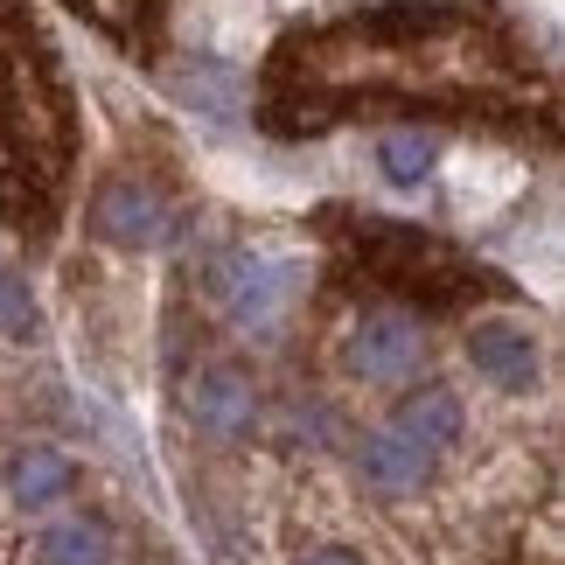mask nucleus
<instances>
[{"instance_id": "423d86ee", "label": "nucleus", "mask_w": 565, "mask_h": 565, "mask_svg": "<svg viewBox=\"0 0 565 565\" xmlns=\"http://www.w3.org/2000/svg\"><path fill=\"white\" fill-rule=\"evenodd\" d=\"M426 468H433V454H426V447H412L405 433H371V440H363V475H371L384 495L419 489V482H426Z\"/></svg>"}, {"instance_id": "0eeeda50", "label": "nucleus", "mask_w": 565, "mask_h": 565, "mask_svg": "<svg viewBox=\"0 0 565 565\" xmlns=\"http://www.w3.org/2000/svg\"><path fill=\"white\" fill-rule=\"evenodd\" d=\"M8 482H14V503H21V510H50V503H63V495H71L77 468L63 461L56 447H29V454L14 461Z\"/></svg>"}, {"instance_id": "f03ea898", "label": "nucleus", "mask_w": 565, "mask_h": 565, "mask_svg": "<svg viewBox=\"0 0 565 565\" xmlns=\"http://www.w3.org/2000/svg\"><path fill=\"white\" fill-rule=\"evenodd\" d=\"M92 224L105 245H126V252H147V245H161L168 237V203L147 182H113L92 203Z\"/></svg>"}, {"instance_id": "f257e3e1", "label": "nucleus", "mask_w": 565, "mask_h": 565, "mask_svg": "<svg viewBox=\"0 0 565 565\" xmlns=\"http://www.w3.org/2000/svg\"><path fill=\"white\" fill-rule=\"evenodd\" d=\"M216 294H224V315L237 329H273L287 315V300L300 294V266L294 258H273V252H237L216 273Z\"/></svg>"}, {"instance_id": "7ed1b4c3", "label": "nucleus", "mask_w": 565, "mask_h": 565, "mask_svg": "<svg viewBox=\"0 0 565 565\" xmlns=\"http://www.w3.org/2000/svg\"><path fill=\"white\" fill-rule=\"evenodd\" d=\"M419 363V329L405 315H371L363 329L350 335V371L371 377V384H391Z\"/></svg>"}, {"instance_id": "ddd939ff", "label": "nucleus", "mask_w": 565, "mask_h": 565, "mask_svg": "<svg viewBox=\"0 0 565 565\" xmlns=\"http://www.w3.org/2000/svg\"><path fill=\"white\" fill-rule=\"evenodd\" d=\"M308 565H356V558H350V552H315Z\"/></svg>"}, {"instance_id": "9b49d317", "label": "nucleus", "mask_w": 565, "mask_h": 565, "mask_svg": "<svg viewBox=\"0 0 565 565\" xmlns=\"http://www.w3.org/2000/svg\"><path fill=\"white\" fill-rule=\"evenodd\" d=\"M377 161H384V175L398 182V189H412V182H426V175H433L440 147H433V134H391V140L377 147Z\"/></svg>"}, {"instance_id": "6e6552de", "label": "nucleus", "mask_w": 565, "mask_h": 565, "mask_svg": "<svg viewBox=\"0 0 565 565\" xmlns=\"http://www.w3.org/2000/svg\"><path fill=\"white\" fill-rule=\"evenodd\" d=\"M391 433H405L412 447H454L461 440V398L454 391H419V398H405V412H398V426Z\"/></svg>"}, {"instance_id": "39448f33", "label": "nucleus", "mask_w": 565, "mask_h": 565, "mask_svg": "<svg viewBox=\"0 0 565 565\" xmlns=\"http://www.w3.org/2000/svg\"><path fill=\"white\" fill-rule=\"evenodd\" d=\"M252 412H258V398L237 371H203L189 384V419L203 426L210 440H237V433L252 426Z\"/></svg>"}, {"instance_id": "1a4fd4ad", "label": "nucleus", "mask_w": 565, "mask_h": 565, "mask_svg": "<svg viewBox=\"0 0 565 565\" xmlns=\"http://www.w3.org/2000/svg\"><path fill=\"white\" fill-rule=\"evenodd\" d=\"M175 98L195 105V113H210V119H237V113H245L237 71H224V63H182V71H175Z\"/></svg>"}, {"instance_id": "f8f14e48", "label": "nucleus", "mask_w": 565, "mask_h": 565, "mask_svg": "<svg viewBox=\"0 0 565 565\" xmlns=\"http://www.w3.org/2000/svg\"><path fill=\"white\" fill-rule=\"evenodd\" d=\"M29 321H35L29 287H21L14 273H0V335H29Z\"/></svg>"}, {"instance_id": "9d476101", "label": "nucleus", "mask_w": 565, "mask_h": 565, "mask_svg": "<svg viewBox=\"0 0 565 565\" xmlns=\"http://www.w3.org/2000/svg\"><path fill=\"white\" fill-rule=\"evenodd\" d=\"M42 565H113V537L98 524H56L42 537Z\"/></svg>"}, {"instance_id": "20e7f679", "label": "nucleus", "mask_w": 565, "mask_h": 565, "mask_svg": "<svg viewBox=\"0 0 565 565\" xmlns=\"http://www.w3.org/2000/svg\"><path fill=\"white\" fill-rule=\"evenodd\" d=\"M468 356H475V371L489 384H503V391L537 384V342L524 329H510V321H482V329L468 335Z\"/></svg>"}]
</instances>
